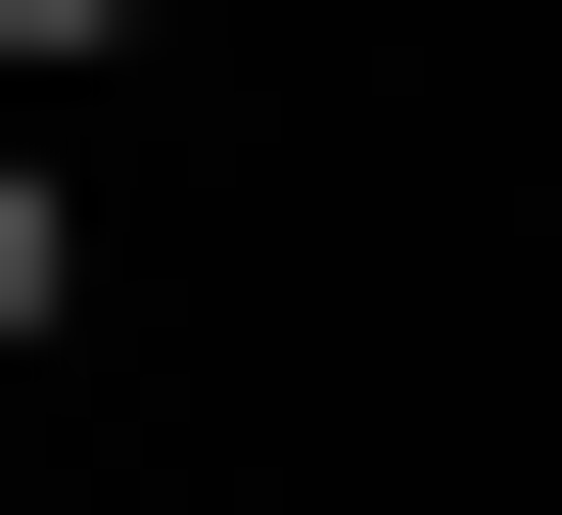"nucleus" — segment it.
I'll return each instance as SVG.
<instances>
[{"label": "nucleus", "instance_id": "nucleus-1", "mask_svg": "<svg viewBox=\"0 0 562 515\" xmlns=\"http://www.w3.org/2000/svg\"><path fill=\"white\" fill-rule=\"evenodd\" d=\"M47 281H94V188H47V141H0V328H47Z\"/></svg>", "mask_w": 562, "mask_h": 515}]
</instances>
